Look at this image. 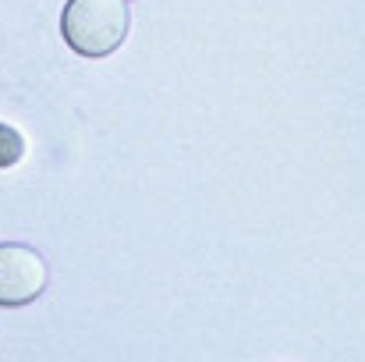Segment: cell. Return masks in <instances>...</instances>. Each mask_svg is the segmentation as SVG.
Segmentation results:
<instances>
[{
    "label": "cell",
    "mask_w": 365,
    "mask_h": 362,
    "mask_svg": "<svg viewBox=\"0 0 365 362\" xmlns=\"http://www.w3.org/2000/svg\"><path fill=\"white\" fill-rule=\"evenodd\" d=\"M128 0H68L61 32L82 57H107L128 39Z\"/></svg>",
    "instance_id": "obj_1"
},
{
    "label": "cell",
    "mask_w": 365,
    "mask_h": 362,
    "mask_svg": "<svg viewBox=\"0 0 365 362\" xmlns=\"http://www.w3.org/2000/svg\"><path fill=\"white\" fill-rule=\"evenodd\" d=\"M21 153H25L21 131L0 121V167H14V164L21 160Z\"/></svg>",
    "instance_id": "obj_3"
},
{
    "label": "cell",
    "mask_w": 365,
    "mask_h": 362,
    "mask_svg": "<svg viewBox=\"0 0 365 362\" xmlns=\"http://www.w3.org/2000/svg\"><path fill=\"white\" fill-rule=\"evenodd\" d=\"M46 259L29 248V245H14L4 241L0 245V306H29L43 295L46 288Z\"/></svg>",
    "instance_id": "obj_2"
}]
</instances>
